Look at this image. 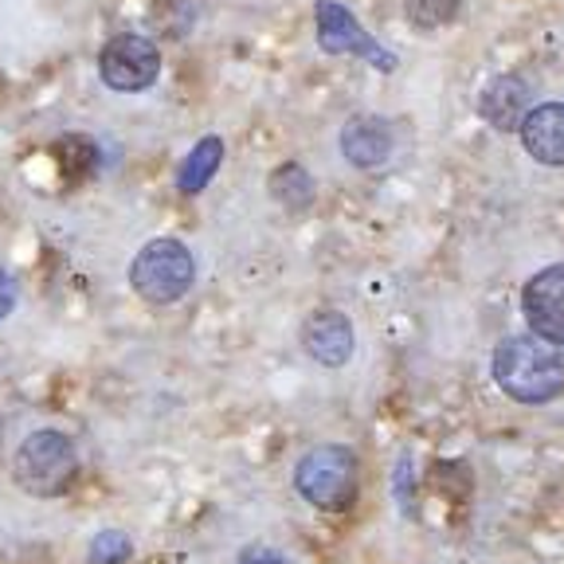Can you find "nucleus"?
<instances>
[{
  "label": "nucleus",
  "instance_id": "1",
  "mask_svg": "<svg viewBox=\"0 0 564 564\" xmlns=\"http://www.w3.org/2000/svg\"><path fill=\"white\" fill-rule=\"evenodd\" d=\"M494 384L502 388L506 397L518 400V404H549L564 392V349L561 345H549L533 334L506 337L498 349H494Z\"/></svg>",
  "mask_w": 564,
  "mask_h": 564
},
{
  "label": "nucleus",
  "instance_id": "2",
  "mask_svg": "<svg viewBox=\"0 0 564 564\" xmlns=\"http://www.w3.org/2000/svg\"><path fill=\"white\" fill-rule=\"evenodd\" d=\"M294 490L302 502L326 513L352 510L361 494V463L345 443H317L294 463Z\"/></svg>",
  "mask_w": 564,
  "mask_h": 564
},
{
  "label": "nucleus",
  "instance_id": "3",
  "mask_svg": "<svg viewBox=\"0 0 564 564\" xmlns=\"http://www.w3.org/2000/svg\"><path fill=\"white\" fill-rule=\"evenodd\" d=\"M12 478L32 498H63L79 478V451L70 435L40 427V432L24 435V443L12 455Z\"/></svg>",
  "mask_w": 564,
  "mask_h": 564
},
{
  "label": "nucleus",
  "instance_id": "4",
  "mask_svg": "<svg viewBox=\"0 0 564 564\" xmlns=\"http://www.w3.org/2000/svg\"><path fill=\"white\" fill-rule=\"evenodd\" d=\"M196 282V259L181 239H150L130 263V286L150 306H173Z\"/></svg>",
  "mask_w": 564,
  "mask_h": 564
},
{
  "label": "nucleus",
  "instance_id": "5",
  "mask_svg": "<svg viewBox=\"0 0 564 564\" xmlns=\"http://www.w3.org/2000/svg\"><path fill=\"white\" fill-rule=\"evenodd\" d=\"M98 75L110 90H145L158 83L161 75V52L150 35L138 32H118L115 40H106V47L98 52Z\"/></svg>",
  "mask_w": 564,
  "mask_h": 564
},
{
  "label": "nucleus",
  "instance_id": "6",
  "mask_svg": "<svg viewBox=\"0 0 564 564\" xmlns=\"http://www.w3.org/2000/svg\"><path fill=\"white\" fill-rule=\"evenodd\" d=\"M314 28H317V47L326 55H361L372 67L397 70V55L384 52V47L361 28V20L352 17L345 4H337V0H317Z\"/></svg>",
  "mask_w": 564,
  "mask_h": 564
},
{
  "label": "nucleus",
  "instance_id": "7",
  "mask_svg": "<svg viewBox=\"0 0 564 564\" xmlns=\"http://www.w3.org/2000/svg\"><path fill=\"white\" fill-rule=\"evenodd\" d=\"M521 314L529 334L564 349V263L545 267L521 286Z\"/></svg>",
  "mask_w": 564,
  "mask_h": 564
},
{
  "label": "nucleus",
  "instance_id": "8",
  "mask_svg": "<svg viewBox=\"0 0 564 564\" xmlns=\"http://www.w3.org/2000/svg\"><path fill=\"white\" fill-rule=\"evenodd\" d=\"M352 322L341 310H314L302 322V349L310 361L326 365V369H341L352 357Z\"/></svg>",
  "mask_w": 564,
  "mask_h": 564
},
{
  "label": "nucleus",
  "instance_id": "9",
  "mask_svg": "<svg viewBox=\"0 0 564 564\" xmlns=\"http://www.w3.org/2000/svg\"><path fill=\"white\" fill-rule=\"evenodd\" d=\"M521 145L538 165L564 169V102H541L529 106L518 126Z\"/></svg>",
  "mask_w": 564,
  "mask_h": 564
},
{
  "label": "nucleus",
  "instance_id": "10",
  "mask_svg": "<svg viewBox=\"0 0 564 564\" xmlns=\"http://www.w3.org/2000/svg\"><path fill=\"white\" fill-rule=\"evenodd\" d=\"M397 150V133L384 118H372V115H357L345 122L341 130V158L357 169H377L384 165Z\"/></svg>",
  "mask_w": 564,
  "mask_h": 564
},
{
  "label": "nucleus",
  "instance_id": "11",
  "mask_svg": "<svg viewBox=\"0 0 564 564\" xmlns=\"http://www.w3.org/2000/svg\"><path fill=\"white\" fill-rule=\"evenodd\" d=\"M529 83L521 75H498L490 87L482 90V102H478V115L502 133H518L521 118L529 110Z\"/></svg>",
  "mask_w": 564,
  "mask_h": 564
},
{
  "label": "nucleus",
  "instance_id": "12",
  "mask_svg": "<svg viewBox=\"0 0 564 564\" xmlns=\"http://www.w3.org/2000/svg\"><path fill=\"white\" fill-rule=\"evenodd\" d=\"M220 161H224V141L220 138H200L193 150H188L181 173H176V188H181L185 196L204 193L212 176L220 173Z\"/></svg>",
  "mask_w": 564,
  "mask_h": 564
},
{
  "label": "nucleus",
  "instance_id": "13",
  "mask_svg": "<svg viewBox=\"0 0 564 564\" xmlns=\"http://www.w3.org/2000/svg\"><path fill=\"white\" fill-rule=\"evenodd\" d=\"M314 176L299 165V161H286L271 173V200L282 204V208L291 212H302L314 204Z\"/></svg>",
  "mask_w": 564,
  "mask_h": 564
},
{
  "label": "nucleus",
  "instance_id": "14",
  "mask_svg": "<svg viewBox=\"0 0 564 564\" xmlns=\"http://www.w3.org/2000/svg\"><path fill=\"white\" fill-rule=\"evenodd\" d=\"M55 158H59V169L70 185H83L87 176L98 173V145L90 138H79V133L63 138L59 145H55Z\"/></svg>",
  "mask_w": 564,
  "mask_h": 564
},
{
  "label": "nucleus",
  "instance_id": "15",
  "mask_svg": "<svg viewBox=\"0 0 564 564\" xmlns=\"http://www.w3.org/2000/svg\"><path fill=\"white\" fill-rule=\"evenodd\" d=\"M404 17L420 32H435L458 17V0H404Z\"/></svg>",
  "mask_w": 564,
  "mask_h": 564
},
{
  "label": "nucleus",
  "instance_id": "16",
  "mask_svg": "<svg viewBox=\"0 0 564 564\" xmlns=\"http://www.w3.org/2000/svg\"><path fill=\"white\" fill-rule=\"evenodd\" d=\"M133 556V541L126 538L122 529H102L87 549L90 564H126Z\"/></svg>",
  "mask_w": 564,
  "mask_h": 564
},
{
  "label": "nucleus",
  "instance_id": "17",
  "mask_svg": "<svg viewBox=\"0 0 564 564\" xmlns=\"http://www.w3.org/2000/svg\"><path fill=\"white\" fill-rule=\"evenodd\" d=\"M236 564H291V556H282L279 549H271V545H247Z\"/></svg>",
  "mask_w": 564,
  "mask_h": 564
},
{
  "label": "nucleus",
  "instance_id": "18",
  "mask_svg": "<svg viewBox=\"0 0 564 564\" xmlns=\"http://www.w3.org/2000/svg\"><path fill=\"white\" fill-rule=\"evenodd\" d=\"M17 310V282H12L9 271H0V322Z\"/></svg>",
  "mask_w": 564,
  "mask_h": 564
}]
</instances>
